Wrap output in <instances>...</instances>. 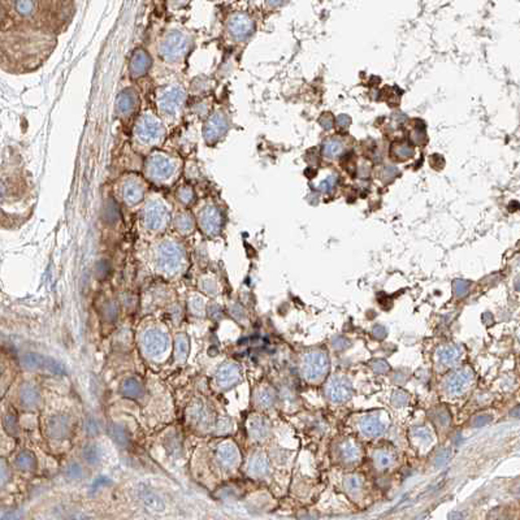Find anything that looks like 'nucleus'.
Returning a JSON list of instances; mask_svg holds the SVG:
<instances>
[{
	"label": "nucleus",
	"mask_w": 520,
	"mask_h": 520,
	"mask_svg": "<svg viewBox=\"0 0 520 520\" xmlns=\"http://www.w3.org/2000/svg\"><path fill=\"white\" fill-rule=\"evenodd\" d=\"M156 263L164 273L173 275L181 269L183 263V253L173 242H164L160 244L156 254Z\"/></svg>",
	"instance_id": "obj_1"
},
{
	"label": "nucleus",
	"mask_w": 520,
	"mask_h": 520,
	"mask_svg": "<svg viewBox=\"0 0 520 520\" xmlns=\"http://www.w3.org/2000/svg\"><path fill=\"white\" fill-rule=\"evenodd\" d=\"M329 367L328 355L324 351H310L305 355L302 362V373L307 380L315 381L323 377Z\"/></svg>",
	"instance_id": "obj_2"
},
{
	"label": "nucleus",
	"mask_w": 520,
	"mask_h": 520,
	"mask_svg": "<svg viewBox=\"0 0 520 520\" xmlns=\"http://www.w3.org/2000/svg\"><path fill=\"white\" fill-rule=\"evenodd\" d=\"M137 137L143 145H154L163 137V125L152 115H143L138 121Z\"/></svg>",
	"instance_id": "obj_3"
},
{
	"label": "nucleus",
	"mask_w": 520,
	"mask_h": 520,
	"mask_svg": "<svg viewBox=\"0 0 520 520\" xmlns=\"http://www.w3.org/2000/svg\"><path fill=\"white\" fill-rule=\"evenodd\" d=\"M186 49V35L181 32H177V30L169 33L160 44V52L166 60H177L181 56L185 55Z\"/></svg>",
	"instance_id": "obj_4"
},
{
	"label": "nucleus",
	"mask_w": 520,
	"mask_h": 520,
	"mask_svg": "<svg viewBox=\"0 0 520 520\" xmlns=\"http://www.w3.org/2000/svg\"><path fill=\"white\" fill-rule=\"evenodd\" d=\"M148 176L155 181H167L175 175L176 164L173 159L163 154H155L147 164Z\"/></svg>",
	"instance_id": "obj_5"
},
{
	"label": "nucleus",
	"mask_w": 520,
	"mask_h": 520,
	"mask_svg": "<svg viewBox=\"0 0 520 520\" xmlns=\"http://www.w3.org/2000/svg\"><path fill=\"white\" fill-rule=\"evenodd\" d=\"M143 351L150 357H160L168 349V337L159 329H147L141 337Z\"/></svg>",
	"instance_id": "obj_6"
},
{
	"label": "nucleus",
	"mask_w": 520,
	"mask_h": 520,
	"mask_svg": "<svg viewBox=\"0 0 520 520\" xmlns=\"http://www.w3.org/2000/svg\"><path fill=\"white\" fill-rule=\"evenodd\" d=\"M143 221L150 230H154V232L161 230V228L168 221V212H167L166 206L160 203L159 201L150 202L143 213Z\"/></svg>",
	"instance_id": "obj_7"
},
{
	"label": "nucleus",
	"mask_w": 520,
	"mask_h": 520,
	"mask_svg": "<svg viewBox=\"0 0 520 520\" xmlns=\"http://www.w3.org/2000/svg\"><path fill=\"white\" fill-rule=\"evenodd\" d=\"M183 102V91L178 86H169L159 95V105L161 112L173 116L180 111Z\"/></svg>",
	"instance_id": "obj_8"
},
{
	"label": "nucleus",
	"mask_w": 520,
	"mask_h": 520,
	"mask_svg": "<svg viewBox=\"0 0 520 520\" xmlns=\"http://www.w3.org/2000/svg\"><path fill=\"white\" fill-rule=\"evenodd\" d=\"M472 378L474 375L471 369H459L445 380V389L450 395H460L471 385Z\"/></svg>",
	"instance_id": "obj_9"
},
{
	"label": "nucleus",
	"mask_w": 520,
	"mask_h": 520,
	"mask_svg": "<svg viewBox=\"0 0 520 520\" xmlns=\"http://www.w3.org/2000/svg\"><path fill=\"white\" fill-rule=\"evenodd\" d=\"M325 394L332 402L341 403L351 397L352 387L349 380L343 377H333L329 380L325 388Z\"/></svg>",
	"instance_id": "obj_10"
},
{
	"label": "nucleus",
	"mask_w": 520,
	"mask_h": 520,
	"mask_svg": "<svg viewBox=\"0 0 520 520\" xmlns=\"http://www.w3.org/2000/svg\"><path fill=\"white\" fill-rule=\"evenodd\" d=\"M385 428H387V424L384 422L382 419L377 415V414H369V415H366L363 419H361L359 422V429L363 433L366 437H371V439H375V437H380L384 432H385Z\"/></svg>",
	"instance_id": "obj_11"
},
{
	"label": "nucleus",
	"mask_w": 520,
	"mask_h": 520,
	"mask_svg": "<svg viewBox=\"0 0 520 520\" xmlns=\"http://www.w3.org/2000/svg\"><path fill=\"white\" fill-rule=\"evenodd\" d=\"M229 30L230 34L234 38L243 39L253 30V22H251L249 16L243 15V13H236V15L232 16L229 21Z\"/></svg>",
	"instance_id": "obj_12"
},
{
	"label": "nucleus",
	"mask_w": 520,
	"mask_h": 520,
	"mask_svg": "<svg viewBox=\"0 0 520 520\" xmlns=\"http://www.w3.org/2000/svg\"><path fill=\"white\" fill-rule=\"evenodd\" d=\"M145 187L138 178H128L122 187V195L128 204H137L142 201Z\"/></svg>",
	"instance_id": "obj_13"
},
{
	"label": "nucleus",
	"mask_w": 520,
	"mask_h": 520,
	"mask_svg": "<svg viewBox=\"0 0 520 520\" xmlns=\"http://www.w3.org/2000/svg\"><path fill=\"white\" fill-rule=\"evenodd\" d=\"M227 119L221 114L213 115L211 119L207 121L206 128H204V135H206L207 141L212 142V141H216L221 134L227 130Z\"/></svg>",
	"instance_id": "obj_14"
},
{
	"label": "nucleus",
	"mask_w": 520,
	"mask_h": 520,
	"mask_svg": "<svg viewBox=\"0 0 520 520\" xmlns=\"http://www.w3.org/2000/svg\"><path fill=\"white\" fill-rule=\"evenodd\" d=\"M217 459L227 468H232L237 464L239 459L238 449L232 442H224L217 448Z\"/></svg>",
	"instance_id": "obj_15"
},
{
	"label": "nucleus",
	"mask_w": 520,
	"mask_h": 520,
	"mask_svg": "<svg viewBox=\"0 0 520 520\" xmlns=\"http://www.w3.org/2000/svg\"><path fill=\"white\" fill-rule=\"evenodd\" d=\"M239 380V369L236 364L228 363L221 367L216 375V384L220 388H229Z\"/></svg>",
	"instance_id": "obj_16"
},
{
	"label": "nucleus",
	"mask_w": 520,
	"mask_h": 520,
	"mask_svg": "<svg viewBox=\"0 0 520 520\" xmlns=\"http://www.w3.org/2000/svg\"><path fill=\"white\" fill-rule=\"evenodd\" d=\"M201 227L207 234H215L220 229V213L213 207H207L201 215Z\"/></svg>",
	"instance_id": "obj_17"
},
{
	"label": "nucleus",
	"mask_w": 520,
	"mask_h": 520,
	"mask_svg": "<svg viewBox=\"0 0 520 520\" xmlns=\"http://www.w3.org/2000/svg\"><path fill=\"white\" fill-rule=\"evenodd\" d=\"M151 65V59L148 56V53L143 49H138L137 52L134 53L133 58H131L130 63V72L134 77H141L143 76L146 72L148 70Z\"/></svg>",
	"instance_id": "obj_18"
},
{
	"label": "nucleus",
	"mask_w": 520,
	"mask_h": 520,
	"mask_svg": "<svg viewBox=\"0 0 520 520\" xmlns=\"http://www.w3.org/2000/svg\"><path fill=\"white\" fill-rule=\"evenodd\" d=\"M47 432L53 439H65L69 433L68 420L63 416H53L47 422Z\"/></svg>",
	"instance_id": "obj_19"
},
{
	"label": "nucleus",
	"mask_w": 520,
	"mask_h": 520,
	"mask_svg": "<svg viewBox=\"0 0 520 520\" xmlns=\"http://www.w3.org/2000/svg\"><path fill=\"white\" fill-rule=\"evenodd\" d=\"M249 433L254 440H263L268 436L269 433V424L262 416H253L249 420Z\"/></svg>",
	"instance_id": "obj_20"
},
{
	"label": "nucleus",
	"mask_w": 520,
	"mask_h": 520,
	"mask_svg": "<svg viewBox=\"0 0 520 520\" xmlns=\"http://www.w3.org/2000/svg\"><path fill=\"white\" fill-rule=\"evenodd\" d=\"M137 107V95L131 90H125L117 99V111L122 116H128Z\"/></svg>",
	"instance_id": "obj_21"
},
{
	"label": "nucleus",
	"mask_w": 520,
	"mask_h": 520,
	"mask_svg": "<svg viewBox=\"0 0 520 520\" xmlns=\"http://www.w3.org/2000/svg\"><path fill=\"white\" fill-rule=\"evenodd\" d=\"M39 401H41V395H39V392L35 387H33L30 384H25L20 389V402L22 403V406L33 408L39 403Z\"/></svg>",
	"instance_id": "obj_22"
},
{
	"label": "nucleus",
	"mask_w": 520,
	"mask_h": 520,
	"mask_svg": "<svg viewBox=\"0 0 520 520\" xmlns=\"http://www.w3.org/2000/svg\"><path fill=\"white\" fill-rule=\"evenodd\" d=\"M459 358L460 350L455 346H444L437 351V361L441 366H454Z\"/></svg>",
	"instance_id": "obj_23"
},
{
	"label": "nucleus",
	"mask_w": 520,
	"mask_h": 520,
	"mask_svg": "<svg viewBox=\"0 0 520 520\" xmlns=\"http://www.w3.org/2000/svg\"><path fill=\"white\" fill-rule=\"evenodd\" d=\"M268 471V459L264 454H255L249 463V472L254 476H263Z\"/></svg>",
	"instance_id": "obj_24"
},
{
	"label": "nucleus",
	"mask_w": 520,
	"mask_h": 520,
	"mask_svg": "<svg viewBox=\"0 0 520 520\" xmlns=\"http://www.w3.org/2000/svg\"><path fill=\"white\" fill-rule=\"evenodd\" d=\"M343 152V142L338 138H329L323 145V154L328 159H334Z\"/></svg>",
	"instance_id": "obj_25"
},
{
	"label": "nucleus",
	"mask_w": 520,
	"mask_h": 520,
	"mask_svg": "<svg viewBox=\"0 0 520 520\" xmlns=\"http://www.w3.org/2000/svg\"><path fill=\"white\" fill-rule=\"evenodd\" d=\"M121 392L129 398H140L143 394V388L135 378H128L122 382Z\"/></svg>",
	"instance_id": "obj_26"
},
{
	"label": "nucleus",
	"mask_w": 520,
	"mask_h": 520,
	"mask_svg": "<svg viewBox=\"0 0 520 520\" xmlns=\"http://www.w3.org/2000/svg\"><path fill=\"white\" fill-rule=\"evenodd\" d=\"M340 451L341 455H342V459L346 460V462H355L359 458V454H361L358 445H355L352 441L343 442L341 445Z\"/></svg>",
	"instance_id": "obj_27"
},
{
	"label": "nucleus",
	"mask_w": 520,
	"mask_h": 520,
	"mask_svg": "<svg viewBox=\"0 0 520 520\" xmlns=\"http://www.w3.org/2000/svg\"><path fill=\"white\" fill-rule=\"evenodd\" d=\"M22 363H23V366L26 367V368H29V369H39V368H41V369L42 368L46 369L47 358H44V357H42V355H38V354H34V352H32V354L23 355Z\"/></svg>",
	"instance_id": "obj_28"
},
{
	"label": "nucleus",
	"mask_w": 520,
	"mask_h": 520,
	"mask_svg": "<svg viewBox=\"0 0 520 520\" xmlns=\"http://www.w3.org/2000/svg\"><path fill=\"white\" fill-rule=\"evenodd\" d=\"M393 155L395 156V159H398V160H407V159H411V157L415 155V150H414V147L411 145H408V143H395L394 146H393Z\"/></svg>",
	"instance_id": "obj_29"
},
{
	"label": "nucleus",
	"mask_w": 520,
	"mask_h": 520,
	"mask_svg": "<svg viewBox=\"0 0 520 520\" xmlns=\"http://www.w3.org/2000/svg\"><path fill=\"white\" fill-rule=\"evenodd\" d=\"M16 466L21 471H32L35 467V458L30 451H22L16 458Z\"/></svg>",
	"instance_id": "obj_30"
},
{
	"label": "nucleus",
	"mask_w": 520,
	"mask_h": 520,
	"mask_svg": "<svg viewBox=\"0 0 520 520\" xmlns=\"http://www.w3.org/2000/svg\"><path fill=\"white\" fill-rule=\"evenodd\" d=\"M256 404L262 408H268L273 404L275 393L268 388H263L256 393Z\"/></svg>",
	"instance_id": "obj_31"
},
{
	"label": "nucleus",
	"mask_w": 520,
	"mask_h": 520,
	"mask_svg": "<svg viewBox=\"0 0 520 520\" xmlns=\"http://www.w3.org/2000/svg\"><path fill=\"white\" fill-rule=\"evenodd\" d=\"M189 354V338L185 334H180L176 340V358L180 362H183L186 359Z\"/></svg>",
	"instance_id": "obj_32"
},
{
	"label": "nucleus",
	"mask_w": 520,
	"mask_h": 520,
	"mask_svg": "<svg viewBox=\"0 0 520 520\" xmlns=\"http://www.w3.org/2000/svg\"><path fill=\"white\" fill-rule=\"evenodd\" d=\"M189 416L191 422L197 423V424H202L203 422H206L207 416L206 407H204L201 402H195V403L190 407Z\"/></svg>",
	"instance_id": "obj_33"
},
{
	"label": "nucleus",
	"mask_w": 520,
	"mask_h": 520,
	"mask_svg": "<svg viewBox=\"0 0 520 520\" xmlns=\"http://www.w3.org/2000/svg\"><path fill=\"white\" fill-rule=\"evenodd\" d=\"M141 497H142L143 502L147 506L152 507V509H161L163 507V502L157 497L156 494L152 493L150 490H142L141 491Z\"/></svg>",
	"instance_id": "obj_34"
},
{
	"label": "nucleus",
	"mask_w": 520,
	"mask_h": 520,
	"mask_svg": "<svg viewBox=\"0 0 520 520\" xmlns=\"http://www.w3.org/2000/svg\"><path fill=\"white\" fill-rule=\"evenodd\" d=\"M111 436L114 437L115 441L120 445H126L129 442V436L126 433L125 428L120 427V425H112L110 429Z\"/></svg>",
	"instance_id": "obj_35"
},
{
	"label": "nucleus",
	"mask_w": 520,
	"mask_h": 520,
	"mask_svg": "<svg viewBox=\"0 0 520 520\" xmlns=\"http://www.w3.org/2000/svg\"><path fill=\"white\" fill-rule=\"evenodd\" d=\"M337 181H338V176L337 175H329L328 177L324 178L321 182L319 183V190L321 193H324V194H329V193H332L334 190V187L337 186Z\"/></svg>",
	"instance_id": "obj_36"
},
{
	"label": "nucleus",
	"mask_w": 520,
	"mask_h": 520,
	"mask_svg": "<svg viewBox=\"0 0 520 520\" xmlns=\"http://www.w3.org/2000/svg\"><path fill=\"white\" fill-rule=\"evenodd\" d=\"M362 479L357 475H351V476L346 477L345 480V488L349 493H357L362 489Z\"/></svg>",
	"instance_id": "obj_37"
},
{
	"label": "nucleus",
	"mask_w": 520,
	"mask_h": 520,
	"mask_svg": "<svg viewBox=\"0 0 520 520\" xmlns=\"http://www.w3.org/2000/svg\"><path fill=\"white\" fill-rule=\"evenodd\" d=\"M82 455H84L85 460H86L88 463H90V464L98 463L99 459H100V451L98 450V448H96V446H93V445H90V446H88V448H85Z\"/></svg>",
	"instance_id": "obj_38"
},
{
	"label": "nucleus",
	"mask_w": 520,
	"mask_h": 520,
	"mask_svg": "<svg viewBox=\"0 0 520 520\" xmlns=\"http://www.w3.org/2000/svg\"><path fill=\"white\" fill-rule=\"evenodd\" d=\"M375 463L377 467L387 468L393 463V458H392V455L388 453V451L381 450V451H377V453L375 454Z\"/></svg>",
	"instance_id": "obj_39"
},
{
	"label": "nucleus",
	"mask_w": 520,
	"mask_h": 520,
	"mask_svg": "<svg viewBox=\"0 0 520 520\" xmlns=\"http://www.w3.org/2000/svg\"><path fill=\"white\" fill-rule=\"evenodd\" d=\"M104 217L105 221H110V223H115V221L117 220V217H119V209H117V206L115 202L110 201L105 204Z\"/></svg>",
	"instance_id": "obj_40"
},
{
	"label": "nucleus",
	"mask_w": 520,
	"mask_h": 520,
	"mask_svg": "<svg viewBox=\"0 0 520 520\" xmlns=\"http://www.w3.org/2000/svg\"><path fill=\"white\" fill-rule=\"evenodd\" d=\"M399 175V171L397 167L394 166H387L381 172V180H382L384 183H389L394 180L397 176Z\"/></svg>",
	"instance_id": "obj_41"
},
{
	"label": "nucleus",
	"mask_w": 520,
	"mask_h": 520,
	"mask_svg": "<svg viewBox=\"0 0 520 520\" xmlns=\"http://www.w3.org/2000/svg\"><path fill=\"white\" fill-rule=\"evenodd\" d=\"M413 436L415 440H419L420 442H425V444L432 441V434H430L429 430L424 427L415 428V429L413 430Z\"/></svg>",
	"instance_id": "obj_42"
},
{
	"label": "nucleus",
	"mask_w": 520,
	"mask_h": 520,
	"mask_svg": "<svg viewBox=\"0 0 520 520\" xmlns=\"http://www.w3.org/2000/svg\"><path fill=\"white\" fill-rule=\"evenodd\" d=\"M453 289L456 296H464L468 293V289H470V282L464 281V280H455L453 284Z\"/></svg>",
	"instance_id": "obj_43"
},
{
	"label": "nucleus",
	"mask_w": 520,
	"mask_h": 520,
	"mask_svg": "<svg viewBox=\"0 0 520 520\" xmlns=\"http://www.w3.org/2000/svg\"><path fill=\"white\" fill-rule=\"evenodd\" d=\"M176 224L181 232H190L193 229V221L189 215H181Z\"/></svg>",
	"instance_id": "obj_44"
},
{
	"label": "nucleus",
	"mask_w": 520,
	"mask_h": 520,
	"mask_svg": "<svg viewBox=\"0 0 520 520\" xmlns=\"http://www.w3.org/2000/svg\"><path fill=\"white\" fill-rule=\"evenodd\" d=\"M65 475H67L69 479H79L82 476V468L78 463H72V464L68 466L67 471H65Z\"/></svg>",
	"instance_id": "obj_45"
},
{
	"label": "nucleus",
	"mask_w": 520,
	"mask_h": 520,
	"mask_svg": "<svg viewBox=\"0 0 520 520\" xmlns=\"http://www.w3.org/2000/svg\"><path fill=\"white\" fill-rule=\"evenodd\" d=\"M4 428L7 429V432L11 433V434H16L17 433V422H16L15 416L7 415L4 418Z\"/></svg>",
	"instance_id": "obj_46"
},
{
	"label": "nucleus",
	"mask_w": 520,
	"mask_h": 520,
	"mask_svg": "<svg viewBox=\"0 0 520 520\" xmlns=\"http://www.w3.org/2000/svg\"><path fill=\"white\" fill-rule=\"evenodd\" d=\"M319 122H320V125L323 126V129H325V130H329V129L333 128L334 119H333V116H332L331 114H328V112H326V114L321 115V117H320Z\"/></svg>",
	"instance_id": "obj_47"
},
{
	"label": "nucleus",
	"mask_w": 520,
	"mask_h": 520,
	"mask_svg": "<svg viewBox=\"0 0 520 520\" xmlns=\"http://www.w3.org/2000/svg\"><path fill=\"white\" fill-rule=\"evenodd\" d=\"M190 307H191L193 312L194 314H198V315H202L203 314L204 311V303L203 300L201 299V298H193L191 300H190Z\"/></svg>",
	"instance_id": "obj_48"
},
{
	"label": "nucleus",
	"mask_w": 520,
	"mask_h": 520,
	"mask_svg": "<svg viewBox=\"0 0 520 520\" xmlns=\"http://www.w3.org/2000/svg\"><path fill=\"white\" fill-rule=\"evenodd\" d=\"M490 420H491V418L489 415H480V416H476V418L472 420L471 425L474 428H480V427H482V425L488 424Z\"/></svg>",
	"instance_id": "obj_49"
},
{
	"label": "nucleus",
	"mask_w": 520,
	"mask_h": 520,
	"mask_svg": "<svg viewBox=\"0 0 520 520\" xmlns=\"http://www.w3.org/2000/svg\"><path fill=\"white\" fill-rule=\"evenodd\" d=\"M336 122H337V125L340 126V128L347 129L350 126V124H351V119H350L349 115L341 114L336 117Z\"/></svg>",
	"instance_id": "obj_50"
},
{
	"label": "nucleus",
	"mask_w": 520,
	"mask_h": 520,
	"mask_svg": "<svg viewBox=\"0 0 520 520\" xmlns=\"http://www.w3.org/2000/svg\"><path fill=\"white\" fill-rule=\"evenodd\" d=\"M449 458H450V453H449L448 450H444L441 454L437 455L434 464H436V467H442V466H445L448 463Z\"/></svg>",
	"instance_id": "obj_51"
},
{
	"label": "nucleus",
	"mask_w": 520,
	"mask_h": 520,
	"mask_svg": "<svg viewBox=\"0 0 520 520\" xmlns=\"http://www.w3.org/2000/svg\"><path fill=\"white\" fill-rule=\"evenodd\" d=\"M424 138H425L424 130H419L418 129V130H415L413 133V140L415 143H419V145H420V143L424 141Z\"/></svg>",
	"instance_id": "obj_52"
},
{
	"label": "nucleus",
	"mask_w": 520,
	"mask_h": 520,
	"mask_svg": "<svg viewBox=\"0 0 520 520\" xmlns=\"http://www.w3.org/2000/svg\"><path fill=\"white\" fill-rule=\"evenodd\" d=\"M229 428H230V422L228 420V419H221L220 422H218V429H220L221 432H227Z\"/></svg>",
	"instance_id": "obj_53"
},
{
	"label": "nucleus",
	"mask_w": 520,
	"mask_h": 520,
	"mask_svg": "<svg viewBox=\"0 0 520 520\" xmlns=\"http://www.w3.org/2000/svg\"><path fill=\"white\" fill-rule=\"evenodd\" d=\"M183 191H185V194L180 193V199H181V201H183V202L191 201V198H193L191 190L187 189V187H186V189H183Z\"/></svg>",
	"instance_id": "obj_54"
},
{
	"label": "nucleus",
	"mask_w": 520,
	"mask_h": 520,
	"mask_svg": "<svg viewBox=\"0 0 520 520\" xmlns=\"http://www.w3.org/2000/svg\"><path fill=\"white\" fill-rule=\"evenodd\" d=\"M369 171H371V168H369L368 166H366V164H362V166L359 167V177L366 178L367 176L369 175Z\"/></svg>",
	"instance_id": "obj_55"
},
{
	"label": "nucleus",
	"mask_w": 520,
	"mask_h": 520,
	"mask_svg": "<svg viewBox=\"0 0 520 520\" xmlns=\"http://www.w3.org/2000/svg\"><path fill=\"white\" fill-rule=\"evenodd\" d=\"M519 491H520V488H519Z\"/></svg>",
	"instance_id": "obj_56"
}]
</instances>
